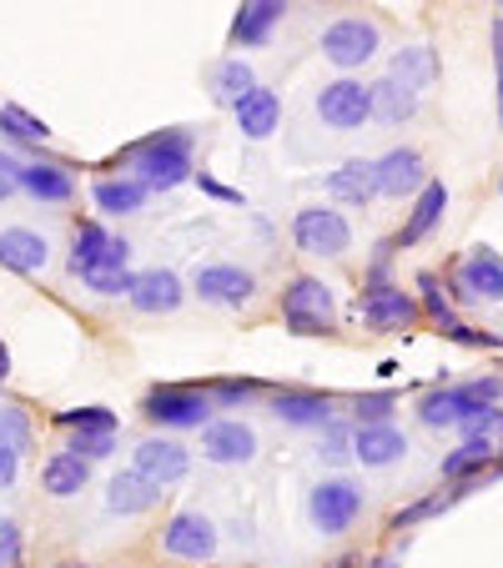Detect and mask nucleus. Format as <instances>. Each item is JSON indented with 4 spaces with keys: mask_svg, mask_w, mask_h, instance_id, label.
Masks as SVG:
<instances>
[{
    "mask_svg": "<svg viewBox=\"0 0 503 568\" xmlns=\"http://www.w3.org/2000/svg\"><path fill=\"white\" fill-rule=\"evenodd\" d=\"M272 413H278L288 428H328L332 393H318V387H282V393L272 397Z\"/></svg>",
    "mask_w": 503,
    "mask_h": 568,
    "instance_id": "17",
    "label": "nucleus"
},
{
    "mask_svg": "<svg viewBox=\"0 0 503 568\" xmlns=\"http://www.w3.org/2000/svg\"><path fill=\"white\" fill-rule=\"evenodd\" d=\"M56 568H91V564H81V558H71V564H56Z\"/></svg>",
    "mask_w": 503,
    "mask_h": 568,
    "instance_id": "50",
    "label": "nucleus"
},
{
    "mask_svg": "<svg viewBox=\"0 0 503 568\" xmlns=\"http://www.w3.org/2000/svg\"><path fill=\"white\" fill-rule=\"evenodd\" d=\"M192 182H197V186H202V192H207V196H217V202H242V192H232V186L212 182V176H207V172H197V176H192Z\"/></svg>",
    "mask_w": 503,
    "mask_h": 568,
    "instance_id": "46",
    "label": "nucleus"
},
{
    "mask_svg": "<svg viewBox=\"0 0 503 568\" xmlns=\"http://www.w3.org/2000/svg\"><path fill=\"white\" fill-rule=\"evenodd\" d=\"M358 317L373 327V333H408L418 322V302H413V292H403V287H363V297H358Z\"/></svg>",
    "mask_w": 503,
    "mask_h": 568,
    "instance_id": "12",
    "label": "nucleus"
},
{
    "mask_svg": "<svg viewBox=\"0 0 503 568\" xmlns=\"http://www.w3.org/2000/svg\"><path fill=\"white\" fill-rule=\"evenodd\" d=\"M499 458V448H493V438H469V443H459V448L449 453V458L439 463V473L449 483H479L483 478V468Z\"/></svg>",
    "mask_w": 503,
    "mask_h": 568,
    "instance_id": "30",
    "label": "nucleus"
},
{
    "mask_svg": "<svg viewBox=\"0 0 503 568\" xmlns=\"http://www.w3.org/2000/svg\"><path fill=\"white\" fill-rule=\"evenodd\" d=\"M388 75H393L398 87H408L413 97H423V91L439 81V55H433V45H408V51L393 55V65H388Z\"/></svg>",
    "mask_w": 503,
    "mask_h": 568,
    "instance_id": "26",
    "label": "nucleus"
},
{
    "mask_svg": "<svg viewBox=\"0 0 503 568\" xmlns=\"http://www.w3.org/2000/svg\"><path fill=\"white\" fill-rule=\"evenodd\" d=\"M443 212H449V186L443 182H433L429 176V186L413 196V212L403 216V226H398V236H393V247H418L423 236L433 232V226L443 222Z\"/></svg>",
    "mask_w": 503,
    "mask_h": 568,
    "instance_id": "18",
    "label": "nucleus"
},
{
    "mask_svg": "<svg viewBox=\"0 0 503 568\" xmlns=\"http://www.w3.org/2000/svg\"><path fill=\"white\" fill-rule=\"evenodd\" d=\"M91 292H101V297H131V282H137V272H91V277H81Z\"/></svg>",
    "mask_w": 503,
    "mask_h": 568,
    "instance_id": "42",
    "label": "nucleus"
},
{
    "mask_svg": "<svg viewBox=\"0 0 503 568\" xmlns=\"http://www.w3.org/2000/svg\"><path fill=\"white\" fill-rule=\"evenodd\" d=\"M363 568H403V558H398V554H378V558H368Z\"/></svg>",
    "mask_w": 503,
    "mask_h": 568,
    "instance_id": "48",
    "label": "nucleus"
},
{
    "mask_svg": "<svg viewBox=\"0 0 503 568\" xmlns=\"http://www.w3.org/2000/svg\"><path fill=\"white\" fill-rule=\"evenodd\" d=\"M161 554L182 558V564H212L217 558V528L207 514H177L161 528Z\"/></svg>",
    "mask_w": 503,
    "mask_h": 568,
    "instance_id": "13",
    "label": "nucleus"
},
{
    "mask_svg": "<svg viewBox=\"0 0 503 568\" xmlns=\"http://www.w3.org/2000/svg\"><path fill=\"white\" fill-rule=\"evenodd\" d=\"M418 101L423 97H413L408 87H398L393 75H383V81L373 87V116L383 121V126H403V121L418 111Z\"/></svg>",
    "mask_w": 503,
    "mask_h": 568,
    "instance_id": "32",
    "label": "nucleus"
},
{
    "mask_svg": "<svg viewBox=\"0 0 503 568\" xmlns=\"http://www.w3.org/2000/svg\"><path fill=\"white\" fill-rule=\"evenodd\" d=\"M408 453V433L398 423H373V428H353V458L363 468H388Z\"/></svg>",
    "mask_w": 503,
    "mask_h": 568,
    "instance_id": "20",
    "label": "nucleus"
},
{
    "mask_svg": "<svg viewBox=\"0 0 503 568\" xmlns=\"http://www.w3.org/2000/svg\"><path fill=\"white\" fill-rule=\"evenodd\" d=\"M0 126L11 131L16 141H46V136H51V126H46L41 116H31L26 106H16V101H6V106H0Z\"/></svg>",
    "mask_w": 503,
    "mask_h": 568,
    "instance_id": "37",
    "label": "nucleus"
},
{
    "mask_svg": "<svg viewBox=\"0 0 503 568\" xmlns=\"http://www.w3.org/2000/svg\"><path fill=\"white\" fill-rule=\"evenodd\" d=\"M91 202L107 216H131L147 206V186H141L137 176H101V182L91 186Z\"/></svg>",
    "mask_w": 503,
    "mask_h": 568,
    "instance_id": "29",
    "label": "nucleus"
},
{
    "mask_svg": "<svg viewBox=\"0 0 503 568\" xmlns=\"http://www.w3.org/2000/svg\"><path fill=\"white\" fill-rule=\"evenodd\" d=\"M499 397H503L499 373L473 377V383H453V387H433V393L418 397V418L429 423V428H463L473 413L499 408Z\"/></svg>",
    "mask_w": 503,
    "mask_h": 568,
    "instance_id": "2",
    "label": "nucleus"
},
{
    "mask_svg": "<svg viewBox=\"0 0 503 568\" xmlns=\"http://www.w3.org/2000/svg\"><path fill=\"white\" fill-rule=\"evenodd\" d=\"M247 91H258V75H252V65H247L242 55H227V61H217V71H212V97L222 101V106H237Z\"/></svg>",
    "mask_w": 503,
    "mask_h": 568,
    "instance_id": "31",
    "label": "nucleus"
},
{
    "mask_svg": "<svg viewBox=\"0 0 503 568\" xmlns=\"http://www.w3.org/2000/svg\"><path fill=\"white\" fill-rule=\"evenodd\" d=\"M192 292L207 307H247L258 297V277L247 267H232V262H207L192 272Z\"/></svg>",
    "mask_w": 503,
    "mask_h": 568,
    "instance_id": "11",
    "label": "nucleus"
},
{
    "mask_svg": "<svg viewBox=\"0 0 503 568\" xmlns=\"http://www.w3.org/2000/svg\"><path fill=\"white\" fill-rule=\"evenodd\" d=\"M157 504H161V488L151 478H141L137 468L117 473V478H111V488H107V508H111V514H147V508H157Z\"/></svg>",
    "mask_w": 503,
    "mask_h": 568,
    "instance_id": "25",
    "label": "nucleus"
},
{
    "mask_svg": "<svg viewBox=\"0 0 503 568\" xmlns=\"http://www.w3.org/2000/svg\"><path fill=\"white\" fill-rule=\"evenodd\" d=\"M71 453L76 458H107V453H117V433H71Z\"/></svg>",
    "mask_w": 503,
    "mask_h": 568,
    "instance_id": "41",
    "label": "nucleus"
},
{
    "mask_svg": "<svg viewBox=\"0 0 503 568\" xmlns=\"http://www.w3.org/2000/svg\"><path fill=\"white\" fill-rule=\"evenodd\" d=\"M0 448H11L16 458L31 453V418L21 408H0Z\"/></svg>",
    "mask_w": 503,
    "mask_h": 568,
    "instance_id": "38",
    "label": "nucleus"
},
{
    "mask_svg": "<svg viewBox=\"0 0 503 568\" xmlns=\"http://www.w3.org/2000/svg\"><path fill=\"white\" fill-rule=\"evenodd\" d=\"M473 494V483H453L449 494H433V498H418V504H408V508H398L393 514V528L403 534V528H413V524H423V518H433V514H443V508H453L459 498H469Z\"/></svg>",
    "mask_w": 503,
    "mask_h": 568,
    "instance_id": "33",
    "label": "nucleus"
},
{
    "mask_svg": "<svg viewBox=\"0 0 503 568\" xmlns=\"http://www.w3.org/2000/svg\"><path fill=\"white\" fill-rule=\"evenodd\" d=\"M121 166H131V176H137L147 192H177L182 182L197 176L192 136H187V131H157V136L121 151Z\"/></svg>",
    "mask_w": 503,
    "mask_h": 568,
    "instance_id": "1",
    "label": "nucleus"
},
{
    "mask_svg": "<svg viewBox=\"0 0 503 568\" xmlns=\"http://www.w3.org/2000/svg\"><path fill=\"white\" fill-rule=\"evenodd\" d=\"M16 473H21V458H16L11 448H0V488H11Z\"/></svg>",
    "mask_w": 503,
    "mask_h": 568,
    "instance_id": "47",
    "label": "nucleus"
},
{
    "mask_svg": "<svg viewBox=\"0 0 503 568\" xmlns=\"http://www.w3.org/2000/svg\"><path fill=\"white\" fill-rule=\"evenodd\" d=\"M252 393H258V383H252V377H227V383H212V387H207L212 408H237V403H247Z\"/></svg>",
    "mask_w": 503,
    "mask_h": 568,
    "instance_id": "40",
    "label": "nucleus"
},
{
    "mask_svg": "<svg viewBox=\"0 0 503 568\" xmlns=\"http://www.w3.org/2000/svg\"><path fill=\"white\" fill-rule=\"evenodd\" d=\"M292 242L308 257H343L353 247V226H348L343 212H332V206H302L292 216Z\"/></svg>",
    "mask_w": 503,
    "mask_h": 568,
    "instance_id": "6",
    "label": "nucleus"
},
{
    "mask_svg": "<svg viewBox=\"0 0 503 568\" xmlns=\"http://www.w3.org/2000/svg\"><path fill=\"white\" fill-rule=\"evenodd\" d=\"M232 116H237V131H242L247 141H268L282 121V101H278V91L258 87V91H247V97L237 101Z\"/></svg>",
    "mask_w": 503,
    "mask_h": 568,
    "instance_id": "22",
    "label": "nucleus"
},
{
    "mask_svg": "<svg viewBox=\"0 0 503 568\" xmlns=\"http://www.w3.org/2000/svg\"><path fill=\"white\" fill-rule=\"evenodd\" d=\"M378 45H383V31H378V21H368V16H343V21H332L328 31H322V55H328L338 71L368 65L378 55Z\"/></svg>",
    "mask_w": 503,
    "mask_h": 568,
    "instance_id": "7",
    "label": "nucleus"
},
{
    "mask_svg": "<svg viewBox=\"0 0 503 568\" xmlns=\"http://www.w3.org/2000/svg\"><path fill=\"white\" fill-rule=\"evenodd\" d=\"M328 196L332 202H348V206H368L378 196L373 161H343V166L328 176Z\"/></svg>",
    "mask_w": 503,
    "mask_h": 568,
    "instance_id": "28",
    "label": "nucleus"
},
{
    "mask_svg": "<svg viewBox=\"0 0 503 568\" xmlns=\"http://www.w3.org/2000/svg\"><path fill=\"white\" fill-rule=\"evenodd\" d=\"M499 192H503V176H499Z\"/></svg>",
    "mask_w": 503,
    "mask_h": 568,
    "instance_id": "52",
    "label": "nucleus"
},
{
    "mask_svg": "<svg viewBox=\"0 0 503 568\" xmlns=\"http://www.w3.org/2000/svg\"><path fill=\"white\" fill-rule=\"evenodd\" d=\"M493 468H499V473H503V448H499V458H493Z\"/></svg>",
    "mask_w": 503,
    "mask_h": 568,
    "instance_id": "51",
    "label": "nucleus"
},
{
    "mask_svg": "<svg viewBox=\"0 0 503 568\" xmlns=\"http://www.w3.org/2000/svg\"><path fill=\"white\" fill-rule=\"evenodd\" d=\"M449 287L459 302H503V257L493 247H469Z\"/></svg>",
    "mask_w": 503,
    "mask_h": 568,
    "instance_id": "10",
    "label": "nucleus"
},
{
    "mask_svg": "<svg viewBox=\"0 0 503 568\" xmlns=\"http://www.w3.org/2000/svg\"><path fill=\"white\" fill-rule=\"evenodd\" d=\"M282 322L298 337H328L338 333V297L322 277H292L282 292Z\"/></svg>",
    "mask_w": 503,
    "mask_h": 568,
    "instance_id": "3",
    "label": "nucleus"
},
{
    "mask_svg": "<svg viewBox=\"0 0 503 568\" xmlns=\"http://www.w3.org/2000/svg\"><path fill=\"white\" fill-rule=\"evenodd\" d=\"M493 75H499V126H503V16L493 21Z\"/></svg>",
    "mask_w": 503,
    "mask_h": 568,
    "instance_id": "45",
    "label": "nucleus"
},
{
    "mask_svg": "<svg viewBox=\"0 0 503 568\" xmlns=\"http://www.w3.org/2000/svg\"><path fill=\"white\" fill-rule=\"evenodd\" d=\"M16 192H21V161L0 151V202H6V196H16Z\"/></svg>",
    "mask_w": 503,
    "mask_h": 568,
    "instance_id": "44",
    "label": "nucleus"
},
{
    "mask_svg": "<svg viewBox=\"0 0 503 568\" xmlns=\"http://www.w3.org/2000/svg\"><path fill=\"white\" fill-rule=\"evenodd\" d=\"M418 292H423V307H418V312H429V317L439 322V327H443V333H449V337L459 333L463 322H459V312H453L449 292L439 287V277H433V272H423V277H418Z\"/></svg>",
    "mask_w": 503,
    "mask_h": 568,
    "instance_id": "34",
    "label": "nucleus"
},
{
    "mask_svg": "<svg viewBox=\"0 0 503 568\" xmlns=\"http://www.w3.org/2000/svg\"><path fill=\"white\" fill-rule=\"evenodd\" d=\"M21 192L36 196V202H71L76 176L61 161H21Z\"/></svg>",
    "mask_w": 503,
    "mask_h": 568,
    "instance_id": "23",
    "label": "nucleus"
},
{
    "mask_svg": "<svg viewBox=\"0 0 503 568\" xmlns=\"http://www.w3.org/2000/svg\"><path fill=\"white\" fill-rule=\"evenodd\" d=\"M46 257H51V247H46L41 232H31V226H6V232H0V267L6 272L31 277V272L46 267Z\"/></svg>",
    "mask_w": 503,
    "mask_h": 568,
    "instance_id": "21",
    "label": "nucleus"
},
{
    "mask_svg": "<svg viewBox=\"0 0 503 568\" xmlns=\"http://www.w3.org/2000/svg\"><path fill=\"white\" fill-rule=\"evenodd\" d=\"M131 468H137L141 478H151L157 488H172V483L187 478V468H192V453H187L177 438H147L137 448V458H131Z\"/></svg>",
    "mask_w": 503,
    "mask_h": 568,
    "instance_id": "15",
    "label": "nucleus"
},
{
    "mask_svg": "<svg viewBox=\"0 0 503 568\" xmlns=\"http://www.w3.org/2000/svg\"><path fill=\"white\" fill-rule=\"evenodd\" d=\"M61 428H71V433H117V418H111L107 408H71V413H61Z\"/></svg>",
    "mask_w": 503,
    "mask_h": 568,
    "instance_id": "39",
    "label": "nucleus"
},
{
    "mask_svg": "<svg viewBox=\"0 0 503 568\" xmlns=\"http://www.w3.org/2000/svg\"><path fill=\"white\" fill-rule=\"evenodd\" d=\"M318 116L332 131H363L373 121V87H363L353 75L332 81V87L318 91Z\"/></svg>",
    "mask_w": 503,
    "mask_h": 568,
    "instance_id": "9",
    "label": "nucleus"
},
{
    "mask_svg": "<svg viewBox=\"0 0 503 568\" xmlns=\"http://www.w3.org/2000/svg\"><path fill=\"white\" fill-rule=\"evenodd\" d=\"M318 458L328 463V468H343V463H353V423H338V418H332L328 428H322V438H318Z\"/></svg>",
    "mask_w": 503,
    "mask_h": 568,
    "instance_id": "36",
    "label": "nucleus"
},
{
    "mask_svg": "<svg viewBox=\"0 0 503 568\" xmlns=\"http://www.w3.org/2000/svg\"><path fill=\"white\" fill-rule=\"evenodd\" d=\"M202 453L212 463H247L258 453V433L247 428L242 418H212L202 428Z\"/></svg>",
    "mask_w": 503,
    "mask_h": 568,
    "instance_id": "19",
    "label": "nucleus"
},
{
    "mask_svg": "<svg viewBox=\"0 0 503 568\" xmlns=\"http://www.w3.org/2000/svg\"><path fill=\"white\" fill-rule=\"evenodd\" d=\"M499 11H503V6H499Z\"/></svg>",
    "mask_w": 503,
    "mask_h": 568,
    "instance_id": "53",
    "label": "nucleus"
},
{
    "mask_svg": "<svg viewBox=\"0 0 503 568\" xmlns=\"http://www.w3.org/2000/svg\"><path fill=\"white\" fill-rule=\"evenodd\" d=\"M398 413V393L378 387V393H358L353 397V428H373V423H393Z\"/></svg>",
    "mask_w": 503,
    "mask_h": 568,
    "instance_id": "35",
    "label": "nucleus"
},
{
    "mask_svg": "<svg viewBox=\"0 0 503 568\" xmlns=\"http://www.w3.org/2000/svg\"><path fill=\"white\" fill-rule=\"evenodd\" d=\"M499 343H503V337H499Z\"/></svg>",
    "mask_w": 503,
    "mask_h": 568,
    "instance_id": "54",
    "label": "nucleus"
},
{
    "mask_svg": "<svg viewBox=\"0 0 503 568\" xmlns=\"http://www.w3.org/2000/svg\"><path fill=\"white\" fill-rule=\"evenodd\" d=\"M26 554V538H21V524L16 518H0V568H16Z\"/></svg>",
    "mask_w": 503,
    "mask_h": 568,
    "instance_id": "43",
    "label": "nucleus"
},
{
    "mask_svg": "<svg viewBox=\"0 0 503 568\" xmlns=\"http://www.w3.org/2000/svg\"><path fill=\"white\" fill-rule=\"evenodd\" d=\"M308 514H312V524H318V534H328V538L348 534V528L363 518V488H358L353 478L318 483L308 498Z\"/></svg>",
    "mask_w": 503,
    "mask_h": 568,
    "instance_id": "8",
    "label": "nucleus"
},
{
    "mask_svg": "<svg viewBox=\"0 0 503 568\" xmlns=\"http://www.w3.org/2000/svg\"><path fill=\"white\" fill-rule=\"evenodd\" d=\"M282 16H288L282 0H247V6H237V16H232V41L237 45H262Z\"/></svg>",
    "mask_w": 503,
    "mask_h": 568,
    "instance_id": "24",
    "label": "nucleus"
},
{
    "mask_svg": "<svg viewBox=\"0 0 503 568\" xmlns=\"http://www.w3.org/2000/svg\"><path fill=\"white\" fill-rule=\"evenodd\" d=\"M127 262H131L127 236H111L101 222H76L71 257H66V267H71L76 277H91V272H127Z\"/></svg>",
    "mask_w": 503,
    "mask_h": 568,
    "instance_id": "5",
    "label": "nucleus"
},
{
    "mask_svg": "<svg viewBox=\"0 0 503 568\" xmlns=\"http://www.w3.org/2000/svg\"><path fill=\"white\" fill-rule=\"evenodd\" d=\"M87 478H91V463L76 458L71 448L51 453V458H46V468H41V483H46V494H51V498H76L81 488H87Z\"/></svg>",
    "mask_w": 503,
    "mask_h": 568,
    "instance_id": "27",
    "label": "nucleus"
},
{
    "mask_svg": "<svg viewBox=\"0 0 503 568\" xmlns=\"http://www.w3.org/2000/svg\"><path fill=\"white\" fill-rule=\"evenodd\" d=\"M157 428H207L212 423V397L207 387H192V383H157L141 403Z\"/></svg>",
    "mask_w": 503,
    "mask_h": 568,
    "instance_id": "4",
    "label": "nucleus"
},
{
    "mask_svg": "<svg viewBox=\"0 0 503 568\" xmlns=\"http://www.w3.org/2000/svg\"><path fill=\"white\" fill-rule=\"evenodd\" d=\"M182 297H187V287H182V277H177V272L151 267V272H137L127 302L137 312H147V317H167V312L182 307Z\"/></svg>",
    "mask_w": 503,
    "mask_h": 568,
    "instance_id": "16",
    "label": "nucleus"
},
{
    "mask_svg": "<svg viewBox=\"0 0 503 568\" xmlns=\"http://www.w3.org/2000/svg\"><path fill=\"white\" fill-rule=\"evenodd\" d=\"M11 377V353H6V343H0V383Z\"/></svg>",
    "mask_w": 503,
    "mask_h": 568,
    "instance_id": "49",
    "label": "nucleus"
},
{
    "mask_svg": "<svg viewBox=\"0 0 503 568\" xmlns=\"http://www.w3.org/2000/svg\"><path fill=\"white\" fill-rule=\"evenodd\" d=\"M373 182H378V196L403 202V196H418L429 186V166H423V156L413 146H393L388 156L373 161Z\"/></svg>",
    "mask_w": 503,
    "mask_h": 568,
    "instance_id": "14",
    "label": "nucleus"
}]
</instances>
